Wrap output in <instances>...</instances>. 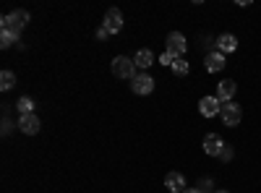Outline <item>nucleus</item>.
Listing matches in <instances>:
<instances>
[{"instance_id":"1","label":"nucleus","mask_w":261,"mask_h":193,"mask_svg":"<svg viewBox=\"0 0 261 193\" xmlns=\"http://www.w3.org/2000/svg\"><path fill=\"white\" fill-rule=\"evenodd\" d=\"M113 76H115V78H128V81H134V76H136V63H134V58L118 55V58L113 60Z\"/></svg>"},{"instance_id":"2","label":"nucleus","mask_w":261,"mask_h":193,"mask_svg":"<svg viewBox=\"0 0 261 193\" xmlns=\"http://www.w3.org/2000/svg\"><path fill=\"white\" fill-rule=\"evenodd\" d=\"M130 89H134V94H139V97H146V94L154 92V78H151L146 71H141V73L134 76V81H130Z\"/></svg>"},{"instance_id":"3","label":"nucleus","mask_w":261,"mask_h":193,"mask_svg":"<svg viewBox=\"0 0 261 193\" xmlns=\"http://www.w3.org/2000/svg\"><path fill=\"white\" fill-rule=\"evenodd\" d=\"M220 118H222V123H225L227 128H235L238 123H241V118H243L241 104H238V102H225V104H222Z\"/></svg>"},{"instance_id":"4","label":"nucleus","mask_w":261,"mask_h":193,"mask_svg":"<svg viewBox=\"0 0 261 193\" xmlns=\"http://www.w3.org/2000/svg\"><path fill=\"white\" fill-rule=\"evenodd\" d=\"M186 37L180 34V32H170L167 34V42H165V50L167 52H172V55H175V58H183L186 55Z\"/></svg>"},{"instance_id":"5","label":"nucleus","mask_w":261,"mask_h":193,"mask_svg":"<svg viewBox=\"0 0 261 193\" xmlns=\"http://www.w3.org/2000/svg\"><path fill=\"white\" fill-rule=\"evenodd\" d=\"M102 26L110 32V34H118V32L123 29V13H120V8H110V11H107Z\"/></svg>"},{"instance_id":"6","label":"nucleus","mask_w":261,"mask_h":193,"mask_svg":"<svg viewBox=\"0 0 261 193\" xmlns=\"http://www.w3.org/2000/svg\"><path fill=\"white\" fill-rule=\"evenodd\" d=\"M199 113L204 115V118H217L222 113V102L217 99V94L214 97H204L201 102H199Z\"/></svg>"},{"instance_id":"7","label":"nucleus","mask_w":261,"mask_h":193,"mask_svg":"<svg viewBox=\"0 0 261 193\" xmlns=\"http://www.w3.org/2000/svg\"><path fill=\"white\" fill-rule=\"evenodd\" d=\"M225 66H227V60H225V55H222L220 50L206 52V58H204V68H206L209 73H220Z\"/></svg>"},{"instance_id":"8","label":"nucleus","mask_w":261,"mask_h":193,"mask_svg":"<svg viewBox=\"0 0 261 193\" xmlns=\"http://www.w3.org/2000/svg\"><path fill=\"white\" fill-rule=\"evenodd\" d=\"M18 131L27 133V136L39 133V118H37V113H32V115H18Z\"/></svg>"},{"instance_id":"9","label":"nucleus","mask_w":261,"mask_h":193,"mask_svg":"<svg viewBox=\"0 0 261 193\" xmlns=\"http://www.w3.org/2000/svg\"><path fill=\"white\" fill-rule=\"evenodd\" d=\"M235 92H238V87H235L232 78H225V81L217 84V99H220L222 104H225V102H232Z\"/></svg>"},{"instance_id":"10","label":"nucleus","mask_w":261,"mask_h":193,"mask_svg":"<svg viewBox=\"0 0 261 193\" xmlns=\"http://www.w3.org/2000/svg\"><path fill=\"white\" fill-rule=\"evenodd\" d=\"M204 154H209V157H220V152H222V139L217 136V133H209V136H204Z\"/></svg>"},{"instance_id":"11","label":"nucleus","mask_w":261,"mask_h":193,"mask_svg":"<svg viewBox=\"0 0 261 193\" xmlns=\"http://www.w3.org/2000/svg\"><path fill=\"white\" fill-rule=\"evenodd\" d=\"M0 26H3V32H11V34H21V29H24V21L18 18V13L13 11V13H8V16H3V21H0Z\"/></svg>"},{"instance_id":"12","label":"nucleus","mask_w":261,"mask_h":193,"mask_svg":"<svg viewBox=\"0 0 261 193\" xmlns=\"http://www.w3.org/2000/svg\"><path fill=\"white\" fill-rule=\"evenodd\" d=\"M165 188L170 193H183L186 190V178L180 173H167L165 175Z\"/></svg>"},{"instance_id":"13","label":"nucleus","mask_w":261,"mask_h":193,"mask_svg":"<svg viewBox=\"0 0 261 193\" xmlns=\"http://www.w3.org/2000/svg\"><path fill=\"white\" fill-rule=\"evenodd\" d=\"M217 50H220L222 55L235 52V50H238V39H235V34H222L220 39H217Z\"/></svg>"},{"instance_id":"14","label":"nucleus","mask_w":261,"mask_h":193,"mask_svg":"<svg viewBox=\"0 0 261 193\" xmlns=\"http://www.w3.org/2000/svg\"><path fill=\"white\" fill-rule=\"evenodd\" d=\"M134 63H136V68H141V71H146L151 63H154V52L151 50H146V47H141L136 55H134Z\"/></svg>"},{"instance_id":"15","label":"nucleus","mask_w":261,"mask_h":193,"mask_svg":"<svg viewBox=\"0 0 261 193\" xmlns=\"http://www.w3.org/2000/svg\"><path fill=\"white\" fill-rule=\"evenodd\" d=\"M16 87V73L13 71H3V73H0V89H3V92H11Z\"/></svg>"},{"instance_id":"16","label":"nucleus","mask_w":261,"mask_h":193,"mask_svg":"<svg viewBox=\"0 0 261 193\" xmlns=\"http://www.w3.org/2000/svg\"><path fill=\"white\" fill-rule=\"evenodd\" d=\"M16 113H18V115H32V113H34V102H32L29 97H21V99L16 102Z\"/></svg>"},{"instance_id":"17","label":"nucleus","mask_w":261,"mask_h":193,"mask_svg":"<svg viewBox=\"0 0 261 193\" xmlns=\"http://www.w3.org/2000/svg\"><path fill=\"white\" fill-rule=\"evenodd\" d=\"M170 68H172V73H175V76H186L191 66H188V63H186V58H178V60H175V63H172V66H170Z\"/></svg>"},{"instance_id":"18","label":"nucleus","mask_w":261,"mask_h":193,"mask_svg":"<svg viewBox=\"0 0 261 193\" xmlns=\"http://www.w3.org/2000/svg\"><path fill=\"white\" fill-rule=\"evenodd\" d=\"M16 42H18L16 34H11V32H0V47H11V45H16Z\"/></svg>"},{"instance_id":"19","label":"nucleus","mask_w":261,"mask_h":193,"mask_svg":"<svg viewBox=\"0 0 261 193\" xmlns=\"http://www.w3.org/2000/svg\"><path fill=\"white\" fill-rule=\"evenodd\" d=\"M175 60H178V58L172 55V52H167V50H165V52L160 55V63H162V66H172V63H175Z\"/></svg>"},{"instance_id":"20","label":"nucleus","mask_w":261,"mask_h":193,"mask_svg":"<svg viewBox=\"0 0 261 193\" xmlns=\"http://www.w3.org/2000/svg\"><path fill=\"white\" fill-rule=\"evenodd\" d=\"M220 159H222V162H230V159H232V146H230V144H225V146H222Z\"/></svg>"},{"instance_id":"21","label":"nucleus","mask_w":261,"mask_h":193,"mask_svg":"<svg viewBox=\"0 0 261 193\" xmlns=\"http://www.w3.org/2000/svg\"><path fill=\"white\" fill-rule=\"evenodd\" d=\"M107 37H110V32H107L105 26H99V29H97V39H107Z\"/></svg>"},{"instance_id":"22","label":"nucleus","mask_w":261,"mask_h":193,"mask_svg":"<svg viewBox=\"0 0 261 193\" xmlns=\"http://www.w3.org/2000/svg\"><path fill=\"white\" fill-rule=\"evenodd\" d=\"M11 128H13V123H11V120L6 118V120H3V133H6V136L11 133Z\"/></svg>"},{"instance_id":"23","label":"nucleus","mask_w":261,"mask_h":193,"mask_svg":"<svg viewBox=\"0 0 261 193\" xmlns=\"http://www.w3.org/2000/svg\"><path fill=\"white\" fill-rule=\"evenodd\" d=\"M16 13H18V18L24 21V26H27V21H29V13H27V11H16Z\"/></svg>"},{"instance_id":"24","label":"nucleus","mask_w":261,"mask_h":193,"mask_svg":"<svg viewBox=\"0 0 261 193\" xmlns=\"http://www.w3.org/2000/svg\"><path fill=\"white\" fill-rule=\"evenodd\" d=\"M183 193H201V190H199V188H186Z\"/></svg>"},{"instance_id":"25","label":"nucleus","mask_w":261,"mask_h":193,"mask_svg":"<svg viewBox=\"0 0 261 193\" xmlns=\"http://www.w3.org/2000/svg\"><path fill=\"white\" fill-rule=\"evenodd\" d=\"M214 193H227V190H214Z\"/></svg>"}]
</instances>
